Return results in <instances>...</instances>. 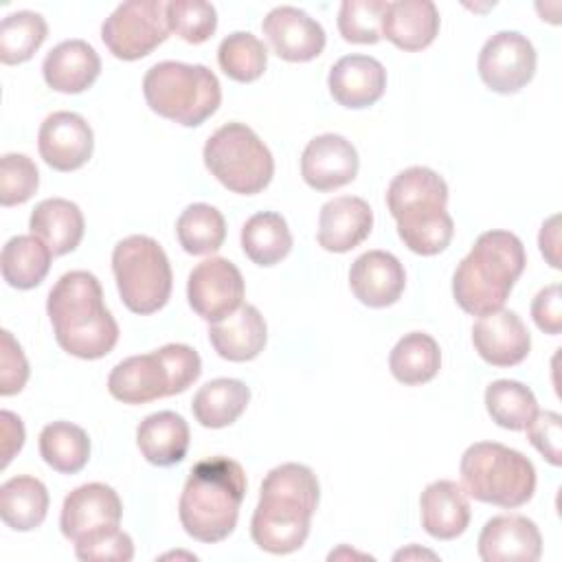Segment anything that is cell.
I'll use <instances>...</instances> for the list:
<instances>
[{
  "label": "cell",
  "instance_id": "obj_36",
  "mask_svg": "<svg viewBox=\"0 0 562 562\" xmlns=\"http://www.w3.org/2000/svg\"><path fill=\"white\" fill-rule=\"evenodd\" d=\"M485 408L501 428L525 430L538 413L536 395L516 380H494L485 389Z\"/></svg>",
  "mask_w": 562,
  "mask_h": 562
},
{
  "label": "cell",
  "instance_id": "obj_8",
  "mask_svg": "<svg viewBox=\"0 0 562 562\" xmlns=\"http://www.w3.org/2000/svg\"><path fill=\"white\" fill-rule=\"evenodd\" d=\"M459 474L468 496L505 509L525 505L536 492L533 463L522 452L496 441L468 446Z\"/></svg>",
  "mask_w": 562,
  "mask_h": 562
},
{
  "label": "cell",
  "instance_id": "obj_22",
  "mask_svg": "<svg viewBox=\"0 0 562 562\" xmlns=\"http://www.w3.org/2000/svg\"><path fill=\"white\" fill-rule=\"evenodd\" d=\"M327 88L334 101L342 108H369L386 90V70L375 57L345 55L331 66Z\"/></svg>",
  "mask_w": 562,
  "mask_h": 562
},
{
  "label": "cell",
  "instance_id": "obj_11",
  "mask_svg": "<svg viewBox=\"0 0 562 562\" xmlns=\"http://www.w3.org/2000/svg\"><path fill=\"white\" fill-rule=\"evenodd\" d=\"M167 2L130 0L119 4L101 24V40L123 61L147 57L169 37Z\"/></svg>",
  "mask_w": 562,
  "mask_h": 562
},
{
  "label": "cell",
  "instance_id": "obj_42",
  "mask_svg": "<svg viewBox=\"0 0 562 562\" xmlns=\"http://www.w3.org/2000/svg\"><path fill=\"white\" fill-rule=\"evenodd\" d=\"M527 439L529 443L551 463H562V417L555 411H538L536 417L529 422Z\"/></svg>",
  "mask_w": 562,
  "mask_h": 562
},
{
  "label": "cell",
  "instance_id": "obj_43",
  "mask_svg": "<svg viewBox=\"0 0 562 562\" xmlns=\"http://www.w3.org/2000/svg\"><path fill=\"white\" fill-rule=\"evenodd\" d=\"M0 338V395L9 397L24 389L29 380V362L20 342L9 329H2Z\"/></svg>",
  "mask_w": 562,
  "mask_h": 562
},
{
  "label": "cell",
  "instance_id": "obj_48",
  "mask_svg": "<svg viewBox=\"0 0 562 562\" xmlns=\"http://www.w3.org/2000/svg\"><path fill=\"white\" fill-rule=\"evenodd\" d=\"M411 555H426V558H435V553H430V551H419V549H415V547H411V549H406V551H400V553H395V560H406V558H411Z\"/></svg>",
  "mask_w": 562,
  "mask_h": 562
},
{
  "label": "cell",
  "instance_id": "obj_24",
  "mask_svg": "<svg viewBox=\"0 0 562 562\" xmlns=\"http://www.w3.org/2000/svg\"><path fill=\"white\" fill-rule=\"evenodd\" d=\"M101 72L99 53L83 40L59 42L44 57L42 75L48 88L64 94H79L88 90Z\"/></svg>",
  "mask_w": 562,
  "mask_h": 562
},
{
  "label": "cell",
  "instance_id": "obj_10",
  "mask_svg": "<svg viewBox=\"0 0 562 562\" xmlns=\"http://www.w3.org/2000/svg\"><path fill=\"white\" fill-rule=\"evenodd\" d=\"M211 176L228 191L255 195L274 173V158L266 143L246 123H226L215 130L202 149Z\"/></svg>",
  "mask_w": 562,
  "mask_h": 562
},
{
  "label": "cell",
  "instance_id": "obj_45",
  "mask_svg": "<svg viewBox=\"0 0 562 562\" xmlns=\"http://www.w3.org/2000/svg\"><path fill=\"white\" fill-rule=\"evenodd\" d=\"M531 318L544 334L558 336L562 331V292L558 283L542 288L531 303Z\"/></svg>",
  "mask_w": 562,
  "mask_h": 562
},
{
  "label": "cell",
  "instance_id": "obj_5",
  "mask_svg": "<svg viewBox=\"0 0 562 562\" xmlns=\"http://www.w3.org/2000/svg\"><path fill=\"white\" fill-rule=\"evenodd\" d=\"M527 263L522 241L509 231L481 233L452 277L459 307L472 316L503 310Z\"/></svg>",
  "mask_w": 562,
  "mask_h": 562
},
{
  "label": "cell",
  "instance_id": "obj_16",
  "mask_svg": "<svg viewBox=\"0 0 562 562\" xmlns=\"http://www.w3.org/2000/svg\"><path fill=\"white\" fill-rule=\"evenodd\" d=\"M358 151L340 134L312 138L301 156V176L307 187L327 193L349 184L358 176Z\"/></svg>",
  "mask_w": 562,
  "mask_h": 562
},
{
  "label": "cell",
  "instance_id": "obj_20",
  "mask_svg": "<svg viewBox=\"0 0 562 562\" xmlns=\"http://www.w3.org/2000/svg\"><path fill=\"white\" fill-rule=\"evenodd\" d=\"M349 288L362 305L389 307L400 301L406 288V272L395 255L369 250L351 263Z\"/></svg>",
  "mask_w": 562,
  "mask_h": 562
},
{
  "label": "cell",
  "instance_id": "obj_30",
  "mask_svg": "<svg viewBox=\"0 0 562 562\" xmlns=\"http://www.w3.org/2000/svg\"><path fill=\"white\" fill-rule=\"evenodd\" d=\"M48 490L35 476L22 474L0 485V516L15 531L40 527L48 514Z\"/></svg>",
  "mask_w": 562,
  "mask_h": 562
},
{
  "label": "cell",
  "instance_id": "obj_38",
  "mask_svg": "<svg viewBox=\"0 0 562 562\" xmlns=\"http://www.w3.org/2000/svg\"><path fill=\"white\" fill-rule=\"evenodd\" d=\"M217 64L233 81L250 83L263 75L268 64V48L257 35L248 31H235L220 42Z\"/></svg>",
  "mask_w": 562,
  "mask_h": 562
},
{
  "label": "cell",
  "instance_id": "obj_39",
  "mask_svg": "<svg viewBox=\"0 0 562 562\" xmlns=\"http://www.w3.org/2000/svg\"><path fill=\"white\" fill-rule=\"evenodd\" d=\"M169 31L189 44H202L217 29V11L204 0H171L167 2Z\"/></svg>",
  "mask_w": 562,
  "mask_h": 562
},
{
  "label": "cell",
  "instance_id": "obj_2",
  "mask_svg": "<svg viewBox=\"0 0 562 562\" xmlns=\"http://www.w3.org/2000/svg\"><path fill=\"white\" fill-rule=\"evenodd\" d=\"M46 312L57 345L75 358H103L119 340V325L103 305L101 283L88 270L61 274L48 292Z\"/></svg>",
  "mask_w": 562,
  "mask_h": 562
},
{
  "label": "cell",
  "instance_id": "obj_28",
  "mask_svg": "<svg viewBox=\"0 0 562 562\" xmlns=\"http://www.w3.org/2000/svg\"><path fill=\"white\" fill-rule=\"evenodd\" d=\"M31 235L40 237L53 252V257L72 252L83 237L81 209L64 198H46L35 204L29 220Z\"/></svg>",
  "mask_w": 562,
  "mask_h": 562
},
{
  "label": "cell",
  "instance_id": "obj_33",
  "mask_svg": "<svg viewBox=\"0 0 562 562\" xmlns=\"http://www.w3.org/2000/svg\"><path fill=\"white\" fill-rule=\"evenodd\" d=\"M441 367V351L437 340L424 331L404 334L389 356L393 378L406 386L430 382Z\"/></svg>",
  "mask_w": 562,
  "mask_h": 562
},
{
  "label": "cell",
  "instance_id": "obj_1",
  "mask_svg": "<svg viewBox=\"0 0 562 562\" xmlns=\"http://www.w3.org/2000/svg\"><path fill=\"white\" fill-rule=\"evenodd\" d=\"M318 498L321 485L312 468L303 463L272 468L261 481L259 503L250 518L255 544L274 555L301 549L310 536Z\"/></svg>",
  "mask_w": 562,
  "mask_h": 562
},
{
  "label": "cell",
  "instance_id": "obj_21",
  "mask_svg": "<svg viewBox=\"0 0 562 562\" xmlns=\"http://www.w3.org/2000/svg\"><path fill=\"white\" fill-rule=\"evenodd\" d=\"M373 228V211L367 200L356 195H338L321 206L318 246L327 252H349L360 246Z\"/></svg>",
  "mask_w": 562,
  "mask_h": 562
},
{
  "label": "cell",
  "instance_id": "obj_3",
  "mask_svg": "<svg viewBox=\"0 0 562 562\" xmlns=\"http://www.w3.org/2000/svg\"><path fill=\"white\" fill-rule=\"evenodd\" d=\"M448 184L428 167L400 171L386 189V206L397 222L404 246L422 257H432L450 246L454 222L446 211Z\"/></svg>",
  "mask_w": 562,
  "mask_h": 562
},
{
  "label": "cell",
  "instance_id": "obj_40",
  "mask_svg": "<svg viewBox=\"0 0 562 562\" xmlns=\"http://www.w3.org/2000/svg\"><path fill=\"white\" fill-rule=\"evenodd\" d=\"M384 0H345L338 11V31L345 42L375 44L382 37Z\"/></svg>",
  "mask_w": 562,
  "mask_h": 562
},
{
  "label": "cell",
  "instance_id": "obj_47",
  "mask_svg": "<svg viewBox=\"0 0 562 562\" xmlns=\"http://www.w3.org/2000/svg\"><path fill=\"white\" fill-rule=\"evenodd\" d=\"M540 252L549 261L551 268H560V257H558V244H560V228H558V215L549 217L542 228H540Z\"/></svg>",
  "mask_w": 562,
  "mask_h": 562
},
{
  "label": "cell",
  "instance_id": "obj_44",
  "mask_svg": "<svg viewBox=\"0 0 562 562\" xmlns=\"http://www.w3.org/2000/svg\"><path fill=\"white\" fill-rule=\"evenodd\" d=\"M75 555L83 562H130L134 558V542L123 529H114L88 542L75 544Z\"/></svg>",
  "mask_w": 562,
  "mask_h": 562
},
{
  "label": "cell",
  "instance_id": "obj_18",
  "mask_svg": "<svg viewBox=\"0 0 562 562\" xmlns=\"http://www.w3.org/2000/svg\"><path fill=\"white\" fill-rule=\"evenodd\" d=\"M479 555L485 562H536L542 555L540 529L520 514L494 516L479 533Z\"/></svg>",
  "mask_w": 562,
  "mask_h": 562
},
{
  "label": "cell",
  "instance_id": "obj_26",
  "mask_svg": "<svg viewBox=\"0 0 562 562\" xmlns=\"http://www.w3.org/2000/svg\"><path fill=\"white\" fill-rule=\"evenodd\" d=\"M422 527L437 540H454L470 525V501L454 481H432L419 498Z\"/></svg>",
  "mask_w": 562,
  "mask_h": 562
},
{
  "label": "cell",
  "instance_id": "obj_34",
  "mask_svg": "<svg viewBox=\"0 0 562 562\" xmlns=\"http://www.w3.org/2000/svg\"><path fill=\"white\" fill-rule=\"evenodd\" d=\"M40 454L59 474H77L90 459L88 432L70 422H53L40 432Z\"/></svg>",
  "mask_w": 562,
  "mask_h": 562
},
{
  "label": "cell",
  "instance_id": "obj_31",
  "mask_svg": "<svg viewBox=\"0 0 562 562\" xmlns=\"http://www.w3.org/2000/svg\"><path fill=\"white\" fill-rule=\"evenodd\" d=\"M53 252L35 235H15L2 246V279L18 290L37 288L50 270Z\"/></svg>",
  "mask_w": 562,
  "mask_h": 562
},
{
  "label": "cell",
  "instance_id": "obj_41",
  "mask_svg": "<svg viewBox=\"0 0 562 562\" xmlns=\"http://www.w3.org/2000/svg\"><path fill=\"white\" fill-rule=\"evenodd\" d=\"M40 187V171L26 154H4L0 158V204H24Z\"/></svg>",
  "mask_w": 562,
  "mask_h": 562
},
{
  "label": "cell",
  "instance_id": "obj_35",
  "mask_svg": "<svg viewBox=\"0 0 562 562\" xmlns=\"http://www.w3.org/2000/svg\"><path fill=\"white\" fill-rule=\"evenodd\" d=\"M176 235L189 255H211L220 250L226 239V222L215 206L195 202L180 213Z\"/></svg>",
  "mask_w": 562,
  "mask_h": 562
},
{
  "label": "cell",
  "instance_id": "obj_25",
  "mask_svg": "<svg viewBox=\"0 0 562 562\" xmlns=\"http://www.w3.org/2000/svg\"><path fill=\"white\" fill-rule=\"evenodd\" d=\"M439 33V11L432 0H395L382 15V37L393 46L415 53L435 42Z\"/></svg>",
  "mask_w": 562,
  "mask_h": 562
},
{
  "label": "cell",
  "instance_id": "obj_13",
  "mask_svg": "<svg viewBox=\"0 0 562 562\" xmlns=\"http://www.w3.org/2000/svg\"><path fill=\"white\" fill-rule=\"evenodd\" d=\"M123 503L105 483H86L75 487L61 505L59 527L72 544L88 542L119 529Z\"/></svg>",
  "mask_w": 562,
  "mask_h": 562
},
{
  "label": "cell",
  "instance_id": "obj_6",
  "mask_svg": "<svg viewBox=\"0 0 562 562\" xmlns=\"http://www.w3.org/2000/svg\"><path fill=\"white\" fill-rule=\"evenodd\" d=\"M202 373L198 351L169 342L156 351L121 360L108 375V391L123 404H147L184 393Z\"/></svg>",
  "mask_w": 562,
  "mask_h": 562
},
{
  "label": "cell",
  "instance_id": "obj_9",
  "mask_svg": "<svg viewBox=\"0 0 562 562\" xmlns=\"http://www.w3.org/2000/svg\"><path fill=\"white\" fill-rule=\"evenodd\" d=\"M112 272L125 307L147 316L171 296L173 274L162 246L147 235H130L112 250Z\"/></svg>",
  "mask_w": 562,
  "mask_h": 562
},
{
  "label": "cell",
  "instance_id": "obj_14",
  "mask_svg": "<svg viewBox=\"0 0 562 562\" xmlns=\"http://www.w3.org/2000/svg\"><path fill=\"white\" fill-rule=\"evenodd\" d=\"M187 299L200 318L217 323L241 305L244 277L239 268L224 257L204 259L189 274Z\"/></svg>",
  "mask_w": 562,
  "mask_h": 562
},
{
  "label": "cell",
  "instance_id": "obj_46",
  "mask_svg": "<svg viewBox=\"0 0 562 562\" xmlns=\"http://www.w3.org/2000/svg\"><path fill=\"white\" fill-rule=\"evenodd\" d=\"M0 432H2V463H0V468H7L9 461L15 457V452H20V448L24 446V424L15 413L2 411L0 413Z\"/></svg>",
  "mask_w": 562,
  "mask_h": 562
},
{
  "label": "cell",
  "instance_id": "obj_27",
  "mask_svg": "<svg viewBox=\"0 0 562 562\" xmlns=\"http://www.w3.org/2000/svg\"><path fill=\"white\" fill-rule=\"evenodd\" d=\"M189 439V424L173 411L151 413L136 428V443L140 454L158 468L180 463L187 457Z\"/></svg>",
  "mask_w": 562,
  "mask_h": 562
},
{
  "label": "cell",
  "instance_id": "obj_7",
  "mask_svg": "<svg viewBox=\"0 0 562 562\" xmlns=\"http://www.w3.org/2000/svg\"><path fill=\"white\" fill-rule=\"evenodd\" d=\"M143 94L151 112L184 127L202 125L222 103V86L204 64L158 61L143 79Z\"/></svg>",
  "mask_w": 562,
  "mask_h": 562
},
{
  "label": "cell",
  "instance_id": "obj_17",
  "mask_svg": "<svg viewBox=\"0 0 562 562\" xmlns=\"http://www.w3.org/2000/svg\"><path fill=\"white\" fill-rule=\"evenodd\" d=\"M261 31L268 37L274 55L285 61H312L325 48L323 26L296 7H274L263 18Z\"/></svg>",
  "mask_w": 562,
  "mask_h": 562
},
{
  "label": "cell",
  "instance_id": "obj_32",
  "mask_svg": "<svg viewBox=\"0 0 562 562\" xmlns=\"http://www.w3.org/2000/svg\"><path fill=\"white\" fill-rule=\"evenodd\" d=\"M241 250L257 266H274L292 250V233L281 213L261 211L241 226Z\"/></svg>",
  "mask_w": 562,
  "mask_h": 562
},
{
  "label": "cell",
  "instance_id": "obj_15",
  "mask_svg": "<svg viewBox=\"0 0 562 562\" xmlns=\"http://www.w3.org/2000/svg\"><path fill=\"white\" fill-rule=\"evenodd\" d=\"M37 149L50 169L75 171L90 160L94 134L81 114L66 110L53 112L40 125Z\"/></svg>",
  "mask_w": 562,
  "mask_h": 562
},
{
  "label": "cell",
  "instance_id": "obj_23",
  "mask_svg": "<svg viewBox=\"0 0 562 562\" xmlns=\"http://www.w3.org/2000/svg\"><path fill=\"white\" fill-rule=\"evenodd\" d=\"M209 340L215 353L231 362L255 360L268 340V327L255 305H239L226 318L209 327Z\"/></svg>",
  "mask_w": 562,
  "mask_h": 562
},
{
  "label": "cell",
  "instance_id": "obj_19",
  "mask_svg": "<svg viewBox=\"0 0 562 562\" xmlns=\"http://www.w3.org/2000/svg\"><path fill=\"white\" fill-rule=\"evenodd\" d=\"M476 353L492 367L520 364L531 349V336L522 318L512 310L479 316L472 327Z\"/></svg>",
  "mask_w": 562,
  "mask_h": 562
},
{
  "label": "cell",
  "instance_id": "obj_37",
  "mask_svg": "<svg viewBox=\"0 0 562 562\" xmlns=\"http://www.w3.org/2000/svg\"><path fill=\"white\" fill-rule=\"evenodd\" d=\"M48 35L46 20L35 11L9 13L0 24V61L7 66L29 61Z\"/></svg>",
  "mask_w": 562,
  "mask_h": 562
},
{
  "label": "cell",
  "instance_id": "obj_4",
  "mask_svg": "<svg viewBox=\"0 0 562 562\" xmlns=\"http://www.w3.org/2000/svg\"><path fill=\"white\" fill-rule=\"evenodd\" d=\"M244 496L246 474L237 461L228 457L198 461L178 501L180 522L193 540L222 542L237 525Z\"/></svg>",
  "mask_w": 562,
  "mask_h": 562
},
{
  "label": "cell",
  "instance_id": "obj_12",
  "mask_svg": "<svg viewBox=\"0 0 562 562\" xmlns=\"http://www.w3.org/2000/svg\"><path fill=\"white\" fill-rule=\"evenodd\" d=\"M536 61V48L529 37L518 31H498L483 44L476 68L490 90L512 94L533 79Z\"/></svg>",
  "mask_w": 562,
  "mask_h": 562
},
{
  "label": "cell",
  "instance_id": "obj_29",
  "mask_svg": "<svg viewBox=\"0 0 562 562\" xmlns=\"http://www.w3.org/2000/svg\"><path fill=\"white\" fill-rule=\"evenodd\" d=\"M250 402V389L246 382L235 378L209 380L193 395L191 411L200 426L204 428H226L239 419Z\"/></svg>",
  "mask_w": 562,
  "mask_h": 562
}]
</instances>
